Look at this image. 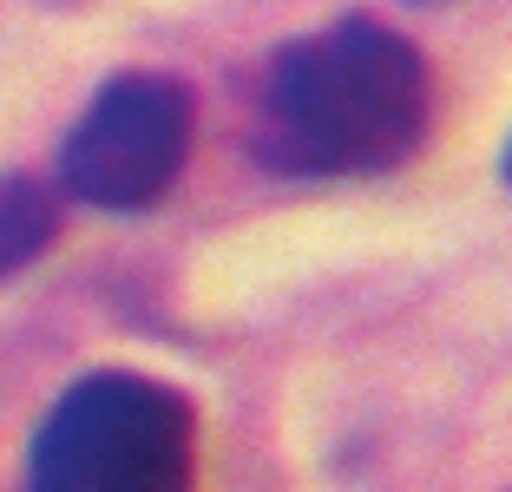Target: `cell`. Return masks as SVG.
Wrapping results in <instances>:
<instances>
[{"mask_svg":"<svg viewBox=\"0 0 512 492\" xmlns=\"http://www.w3.org/2000/svg\"><path fill=\"white\" fill-rule=\"evenodd\" d=\"M506 184H512V138H506Z\"/></svg>","mask_w":512,"mask_h":492,"instance_id":"5b68a950","label":"cell"},{"mask_svg":"<svg viewBox=\"0 0 512 492\" xmlns=\"http://www.w3.org/2000/svg\"><path fill=\"white\" fill-rule=\"evenodd\" d=\"M191 125H197V105L184 79H171V73L106 79L60 145L66 197H79L92 210H112V217L151 210L178 184L184 158H191Z\"/></svg>","mask_w":512,"mask_h":492,"instance_id":"3957f363","label":"cell"},{"mask_svg":"<svg viewBox=\"0 0 512 492\" xmlns=\"http://www.w3.org/2000/svg\"><path fill=\"white\" fill-rule=\"evenodd\" d=\"M191 401L151 374H79L27 447V492H191Z\"/></svg>","mask_w":512,"mask_h":492,"instance_id":"7a4b0ae2","label":"cell"},{"mask_svg":"<svg viewBox=\"0 0 512 492\" xmlns=\"http://www.w3.org/2000/svg\"><path fill=\"white\" fill-rule=\"evenodd\" d=\"M53 237H60V197L46 191L40 178L7 171L0 178V283L40 263L53 250Z\"/></svg>","mask_w":512,"mask_h":492,"instance_id":"277c9868","label":"cell"},{"mask_svg":"<svg viewBox=\"0 0 512 492\" xmlns=\"http://www.w3.org/2000/svg\"><path fill=\"white\" fill-rule=\"evenodd\" d=\"M434 86L414 40L348 14L302 33L256 92V158L283 178H368L427 138Z\"/></svg>","mask_w":512,"mask_h":492,"instance_id":"6da1fadb","label":"cell"}]
</instances>
